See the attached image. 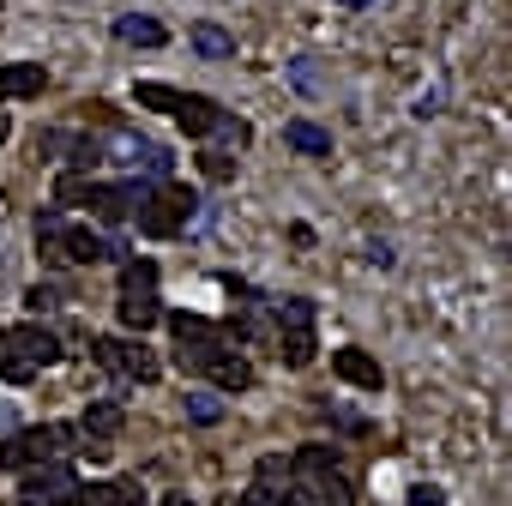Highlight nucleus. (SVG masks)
Masks as SVG:
<instances>
[{
    "label": "nucleus",
    "instance_id": "obj_25",
    "mask_svg": "<svg viewBox=\"0 0 512 506\" xmlns=\"http://www.w3.org/2000/svg\"><path fill=\"white\" fill-rule=\"evenodd\" d=\"M121 290H157V266H151V260H133V266L121 272Z\"/></svg>",
    "mask_w": 512,
    "mask_h": 506
},
{
    "label": "nucleus",
    "instance_id": "obj_2",
    "mask_svg": "<svg viewBox=\"0 0 512 506\" xmlns=\"http://www.w3.org/2000/svg\"><path fill=\"white\" fill-rule=\"evenodd\" d=\"M169 332H175V344H181V350H175V362H181V368H193V374H199V368H205V356L223 344V332H217L211 320H199V314H169Z\"/></svg>",
    "mask_w": 512,
    "mask_h": 506
},
{
    "label": "nucleus",
    "instance_id": "obj_37",
    "mask_svg": "<svg viewBox=\"0 0 512 506\" xmlns=\"http://www.w3.org/2000/svg\"><path fill=\"white\" fill-rule=\"evenodd\" d=\"M7 133H13V121H7V115H0V139H7Z\"/></svg>",
    "mask_w": 512,
    "mask_h": 506
},
{
    "label": "nucleus",
    "instance_id": "obj_27",
    "mask_svg": "<svg viewBox=\"0 0 512 506\" xmlns=\"http://www.w3.org/2000/svg\"><path fill=\"white\" fill-rule=\"evenodd\" d=\"M187 416H193V422H199V428H211V422H217V416H223V404H217V398H211V392H193V398H187Z\"/></svg>",
    "mask_w": 512,
    "mask_h": 506
},
{
    "label": "nucleus",
    "instance_id": "obj_4",
    "mask_svg": "<svg viewBox=\"0 0 512 506\" xmlns=\"http://www.w3.org/2000/svg\"><path fill=\"white\" fill-rule=\"evenodd\" d=\"M103 151H115V163H127V169H145L151 181H169V169H175V157H169L163 145L139 139V133H109Z\"/></svg>",
    "mask_w": 512,
    "mask_h": 506
},
{
    "label": "nucleus",
    "instance_id": "obj_34",
    "mask_svg": "<svg viewBox=\"0 0 512 506\" xmlns=\"http://www.w3.org/2000/svg\"><path fill=\"white\" fill-rule=\"evenodd\" d=\"M368 260H374V266H392L398 253H392V241H368Z\"/></svg>",
    "mask_w": 512,
    "mask_h": 506
},
{
    "label": "nucleus",
    "instance_id": "obj_18",
    "mask_svg": "<svg viewBox=\"0 0 512 506\" xmlns=\"http://www.w3.org/2000/svg\"><path fill=\"white\" fill-rule=\"evenodd\" d=\"M284 139H290L302 157H332V133H326V127H314V121H290V127H284Z\"/></svg>",
    "mask_w": 512,
    "mask_h": 506
},
{
    "label": "nucleus",
    "instance_id": "obj_12",
    "mask_svg": "<svg viewBox=\"0 0 512 506\" xmlns=\"http://www.w3.org/2000/svg\"><path fill=\"white\" fill-rule=\"evenodd\" d=\"M103 199H109V187H103V181H85L79 169L55 181V205H91V211L103 217Z\"/></svg>",
    "mask_w": 512,
    "mask_h": 506
},
{
    "label": "nucleus",
    "instance_id": "obj_3",
    "mask_svg": "<svg viewBox=\"0 0 512 506\" xmlns=\"http://www.w3.org/2000/svg\"><path fill=\"white\" fill-rule=\"evenodd\" d=\"M73 488H79V476H73V464H61V458H49V464H31V470H25V482H19L25 506H61Z\"/></svg>",
    "mask_w": 512,
    "mask_h": 506
},
{
    "label": "nucleus",
    "instance_id": "obj_29",
    "mask_svg": "<svg viewBox=\"0 0 512 506\" xmlns=\"http://www.w3.org/2000/svg\"><path fill=\"white\" fill-rule=\"evenodd\" d=\"M440 97H446V85H428V91L416 97V121H428V115H440Z\"/></svg>",
    "mask_w": 512,
    "mask_h": 506
},
{
    "label": "nucleus",
    "instance_id": "obj_15",
    "mask_svg": "<svg viewBox=\"0 0 512 506\" xmlns=\"http://www.w3.org/2000/svg\"><path fill=\"white\" fill-rule=\"evenodd\" d=\"M217 115H223V109H217L211 97H187V91H181V103H175V121H181V133H193V139H205V133L217 127Z\"/></svg>",
    "mask_w": 512,
    "mask_h": 506
},
{
    "label": "nucleus",
    "instance_id": "obj_23",
    "mask_svg": "<svg viewBox=\"0 0 512 506\" xmlns=\"http://www.w3.org/2000/svg\"><path fill=\"white\" fill-rule=\"evenodd\" d=\"M133 97H139V109H169V115H175V103H181L175 85H133Z\"/></svg>",
    "mask_w": 512,
    "mask_h": 506
},
{
    "label": "nucleus",
    "instance_id": "obj_22",
    "mask_svg": "<svg viewBox=\"0 0 512 506\" xmlns=\"http://www.w3.org/2000/svg\"><path fill=\"white\" fill-rule=\"evenodd\" d=\"M241 506H302V488L284 494V488H272V482H253V488L241 494Z\"/></svg>",
    "mask_w": 512,
    "mask_h": 506
},
{
    "label": "nucleus",
    "instance_id": "obj_13",
    "mask_svg": "<svg viewBox=\"0 0 512 506\" xmlns=\"http://www.w3.org/2000/svg\"><path fill=\"white\" fill-rule=\"evenodd\" d=\"M332 470H344L338 464V446H302L296 458H290V476L308 488V482H320V476H332Z\"/></svg>",
    "mask_w": 512,
    "mask_h": 506
},
{
    "label": "nucleus",
    "instance_id": "obj_20",
    "mask_svg": "<svg viewBox=\"0 0 512 506\" xmlns=\"http://www.w3.org/2000/svg\"><path fill=\"white\" fill-rule=\"evenodd\" d=\"M115 428H121V404H91V410H85V428H79V434H85V440H109Z\"/></svg>",
    "mask_w": 512,
    "mask_h": 506
},
{
    "label": "nucleus",
    "instance_id": "obj_36",
    "mask_svg": "<svg viewBox=\"0 0 512 506\" xmlns=\"http://www.w3.org/2000/svg\"><path fill=\"white\" fill-rule=\"evenodd\" d=\"M163 506H193V500H187V494H169V500H163Z\"/></svg>",
    "mask_w": 512,
    "mask_h": 506
},
{
    "label": "nucleus",
    "instance_id": "obj_35",
    "mask_svg": "<svg viewBox=\"0 0 512 506\" xmlns=\"http://www.w3.org/2000/svg\"><path fill=\"white\" fill-rule=\"evenodd\" d=\"M338 7H350V13H362V7H374V0H338Z\"/></svg>",
    "mask_w": 512,
    "mask_h": 506
},
{
    "label": "nucleus",
    "instance_id": "obj_7",
    "mask_svg": "<svg viewBox=\"0 0 512 506\" xmlns=\"http://www.w3.org/2000/svg\"><path fill=\"white\" fill-rule=\"evenodd\" d=\"M115 241L103 235V229H91V223H67V235H61V260H79V266H103V260H115Z\"/></svg>",
    "mask_w": 512,
    "mask_h": 506
},
{
    "label": "nucleus",
    "instance_id": "obj_5",
    "mask_svg": "<svg viewBox=\"0 0 512 506\" xmlns=\"http://www.w3.org/2000/svg\"><path fill=\"white\" fill-rule=\"evenodd\" d=\"M0 350L19 356L25 368H55L61 362V338L49 326H13V332H0Z\"/></svg>",
    "mask_w": 512,
    "mask_h": 506
},
{
    "label": "nucleus",
    "instance_id": "obj_11",
    "mask_svg": "<svg viewBox=\"0 0 512 506\" xmlns=\"http://www.w3.org/2000/svg\"><path fill=\"white\" fill-rule=\"evenodd\" d=\"M157 320H163L157 290H121V326H127V332H151Z\"/></svg>",
    "mask_w": 512,
    "mask_h": 506
},
{
    "label": "nucleus",
    "instance_id": "obj_8",
    "mask_svg": "<svg viewBox=\"0 0 512 506\" xmlns=\"http://www.w3.org/2000/svg\"><path fill=\"white\" fill-rule=\"evenodd\" d=\"M332 374L356 392H380V362L368 350H332Z\"/></svg>",
    "mask_w": 512,
    "mask_h": 506
},
{
    "label": "nucleus",
    "instance_id": "obj_31",
    "mask_svg": "<svg viewBox=\"0 0 512 506\" xmlns=\"http://www.w3.org/2000/svg\"><path fill=\"white\" fill-rule=\"evenodd\" d=\"M410 506H446V494L428 488V482H416V488H410Z\"/></svg>",
    "mask_w": 512,
    "mask_h": 506
},
{
    "label": "nucleus",
    "instance_id": "obj_26",
    "mask_svg": "<svg viewBox=\"0 0 512 506\" xmlns=\"http://www.w3.org/2000/svg\"><path fill=\"white\" fill-rule=\"evenodd\" d=\"M278 326H314V302H302V296L278 302Z\"/></svg>",
    "mask_w": 512,
    "mask_h": 506
},
{
    "label": "nucleus",
    "instance_id": "obj_32",
    "mask_svg": "<svg viewBox=\"0 0 512 506\" xmlns=\"http://www.w3.org/2000/svg\"><path fill=\"white\" fill-rule=\"evenodd\" d=\"M55 302H61V296H55V290H43V284L25 296V308H31V314H43V308H55Z\"/></svg>",
    "mask_w": 512,
    "mask_h": 506
},
{
    "label": "nucleus",
    "instance_id": "obj_30",
    "mask_svg": "<svg viewBox=\"0 0 512 506\" xmlns=\"http://www.w3.org/2000/svg\"><path fill=\"white\" fill-rule=\"evenodd\" d=\"M205 175H211V181H229V175H235V163H229L223 151H205Z\"/></svg>",
    "mask_w": 512,
    "mask_h": 506
},
{
    "label": "nucleus",
    "instance_id": "obj_10",
    "mask_svg": "<svg viewBox=\"0 0 512 506\" xmlns=\"http://www.w3.org/2000/svg\"><path fill=\"white\" fill-rule=\"evenodd\" d=\"M115 37L133 43V49H163V43H169V31H163L151 13H115Z\"/></svg>",
    "mask_w": 512,
    "mask_h": 506
},
{
    "label": "nucleus",
    "instance_id": "obj_28",
    "mask_svg": "<svg viewBox=\"0 0 512 506\" xmlns=\"http://www.w3.org/2000/svg\"><path fill=\"white\" fill-rule=\"evenodd\" d=\"M73 169H91V163H103V139H73V157H67Z\"/></svg>",
    "mask_w": 512,
    "mask_h": 506
},
{
    "label": "nucleus",
    "instance_id": "obj_17",
    "mask_svg": "<svg viewBox=\"0 0 512 506\" xmlns=\"http://www.w3.org/2000/svg\"><path fill=\"white\" fill-rule=\"evenodd\" d=\"M187 43H193V55H199V61H229V55H235V37H229L223 25H193V31H187Z\"/></svg>",
    "mask_w": 512,
    "mask_h": 506
},
{
    "label": "nucleus",
    "instance_id": "obj_6",
    "mask_svg": "<svg viewBox=\"0 0 512 506\" xmlns=\"http://www.w3.org/2000/svg\"><path fill=\"white\" fill-rule=\"evenodd\" d=\"M109 374H121V380H157V356L145 350V344H127V338H97V350H91Z\"/></svg>",
    "mask_w": 512,
    "mask_h": 506
},
{
    "label": "nucleus",
    "instance_id": "obj_1",
    "mask_svg": "<svg viewBox=\"0 0 512 506\" xmlns=\"http://www.w3.org/2000/svg\"><path fill=\"white\" fill-rule=\"evenodd\" d=\"M85 434L73 422H49V428H25V434H7L0 440V470H31V464H49L61 452H73Z\"/></svg>",
    "mask_w": 512,
    "mask_h": 506
},
{
    "label": "nucleus",
    "instance_id": "obj_14",
    "mask_svg": "<svg viewBox=\"0 0 512 506\" xmlns=\"http://www.w3.org/2000/svg\"><path fill=\"white\" fill-rule=\"evenodd\" d=\"M79 506H145V488L139 482H91V488H73Z\"/></svg>",
    "mask_w": 512,
    "mask_h": 506
},
{
    "label": "nucleus",
    "instance_id": "obj_16",
    "mask_svg": "<svg viewBox=\"0 0 512 506\" xmlns=\"http://www.w3.org/2000/svg\"><path fill=\"white\" fill-rule=\"evenodd\" d=\"M43 85H49V73L37 61H13L7 73H0V97H37Z\"/></svg>",
    "mask_w": 512,
    "mask_h": 506
},
{
    "label": "nucleus",
    "instance_id": "obj_24",
    "mask_svg": "<svg viewBox=\"0 0 512 506\" xmlns=\"http://www.w3.org/2000/svg\"><path fill=\"white\" fill-rule=\"evenodd\" d=\"M290 85H296L302 97H314V91H320V67H314L308 55H296V61H290Z\"/></svg>",
    "mask_w": 512,
    "mask_h": 506
},
{
    "label": "nucleus",
    "instance_id": "obj_33",
    "mask_svg": "<svg viewBox=\"0 0 512 506\" xmlns=\"http://www.w3.org/2000/svg\"><path fill=\"white\" fill-rule=\"evenodd\" d=\"M278 476H290V464L284 458H260V482H278Z\"/></svg>",
    "mask_w": 512,
    "mask_h": 506
},
{
    "label": "nucleus",
    "instance_id": "obj_19",
    "mask_svg": "<svg viewBox=\"0 0 512 506\" xmlns=\"http://www.w3.org/2000/svg\"><path fill=\"white\" fill-rule=\"evenodd\" d=\"M278 356H284L290 368H308V362H314V326H284Z\"/></svg>",
    "mask_w": 512,
    "mask_h": 506
},
{
    "label": "nucleus",
    "instance_id": "obj_38",
    "mask_svg": "<svg viewBox=\"0 0 512 506\" xmlns=\"http://www.w3.org/2000/svg\"><path fill=\"white\" fill-rule=\"evenodd\" d=\"M0 422H7V404H0Z\"/></svg>",
    "mask_w": 512,
    "mask_h": 506
},
{
    "label": "nucleus",
    "instance_id": "obj_21",
    "mask_svg": "<svg viewBox=\"0 0 512 506\" xmlns=\"http://www.w3.org/2000/svg\"><path fill=\"white\" fill-rule=\"evenodd\" d=\"M302 494H320L326 506H356V494H350V476H344V470H332V476H320V482H308Z\"/></svg>",
    "mask_w": 512,
    "mask_h": 506
},
{
    "label": "nucleus",
    "instance_id": "obj_9",
    "mask_svg": "<svg viewBox=\"0 0 512 506\" xmlns=\"http://www.w3.org/2000/svg\"><path fill=\"white\" fill-rule=\"evenodd\" d=\"M199 374H211V386H223V392H247V386H253L247 356H235V350H223V344L205 356V368H199Z\"/></svg>",
    "mask_w": 512,
    "mask_h": 506
}]
</instances>
